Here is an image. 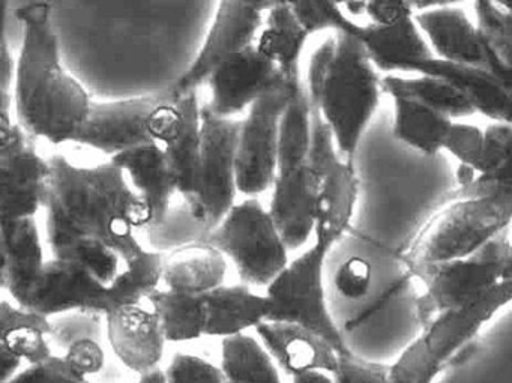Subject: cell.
I'll list each match as a JSON object with an SVG mask.
<instances>
[{"instance_id":"1","label":"cell","mask_w":512,"mask_h":383,"mask_svg":"<svg viewBox=\"0 0 512 383\" xmlns=\"http://www.w3.org/2000/svg\"><path fill=\"white\" fill-rule=\"evenodd\" d=\"M17 19L23 25L13 92L17 124L34 139L55 146L76 143L94 101L62 64L52 7L28 4L17 11Z\"/></svg>"},{"instance_id":"2","label":"cell","mask_w":512,"mask_h":383,"mask_svg":"<svg viewBox=\"0 0 512 383\" xmlns=\"http://www.w3.org/2000/svg\"><path fill=\"white\" fill-rule=\"evenodd\" d=\"M52 187L46 220L70 232L113 245L130 241L152 223L151 212L112 160L77 166L62 155L50 158Z\"/></svg>"},{"instance_id":"3","label":"cell","mask_w":512,"mask_h":383,"mask_svg":"<svg viewBox=\"0 0 512 383\" xmlns=\"http://www.w3.org/2000/svg\"><path fill=\"white\" fill-rule=\"evenodd\" d=\"M382 82L367 50L352 35H329L308 62L305 89L311 107L349 163H355L359 143L385 95Z\"/></svg>"},{"instance_id":"4","label":"cell","mask_w":512,"mask_h":383,"mask_svg":"<svg viewBox=\"0 0 512 383\" xmlns=\"http://www.w3.org/2000/svg\"><path fill=\"white\" fill-rule=\"evenodd\" d=\"M409 271L424 287L415 301V316L425 328L440 314L473 307L512 283L511 227L470 256L419 263Z\"/></svg>"},{"instance_id":"5","label":"cell","mask_w":512,"mask_h":383,"mask_svg":"<svg viewBox=\"0 0 512 383\" xmlns=\"http://www.w3.org/2000/svg\"><path fill=\"white\" fill-rule=\"evenodd\" d=\"M512 302V283L473 307L440 314L391 364V383H434L475 352L484 326Z\"/></svg>"},{"instance_id":"6","label":"cell","mask_w":512,"mask_h":383,"mask_svg":"<svg viewBox=\"0 0 512 383\" xmlns=\"http://www.w3.org/2000/svg\"><path fill=\"white\" fill-rule=\"evenodd\" d=\"M179 97L173 83L142 97L92 104L86 127L77 145L112 158L140 148L166 145L181 125Z\"/></svg>"},{"instance_id":"7","label":"cell","mask_w":512,"mask_h":383,"mask_svg":"<svg viewBox=\"0 0 512 383\" xmlns=\"http://www.w3.org/2000/svg\"><path fill=\"white\" fill-rule=\"evenodd\" d=\"M512 224V190L473 199H455L430 218L404 256L419 263L463 259L481 250Z\"/></svg>"},{"instance_id":"8","label":"cell","mask_w":512,"mask_h":383,"mask_svg":"<svg viewBox=\"0 0 512 383\" xmlns=\"http://www.w3.org/2000/svg\"><path fill=\"white\" fill-rule=\"evenodd\" d=\"M334 244L314 236L307 251L290 260L287 268L266 287L271 299L269 322L289 323L316 332L340 353L352 352L332 319L325 290V266Z\"/></svg>"},{"instance_id":"9","label":"cell","mask_w":512,"mask_h":383,"mask_svg":"<svg viewBox=\"0 0 512 383\" xmlns=\"http://www.w3.org/2000/svg\"><path fill=\"white\" fill-rule=\"evenodd\" d=\"M206 241L235 265L242 283L250 287L266 289L290 263L289 247L274 218L254 197L236 203Z\"/></svg>"},{"instance_id":"10","label":"cell","mask_w":512,"mask_h":383,"mask_svg":"<svg viewBox=\"0 0 512 383\" xmlns=\"http://www.w3.org/2000/svg\"><path fill=\"white\" fill-rule=\"evenodd\" d=\"M241 127L242 121L220 118L202 107V190L191 214L209 232L236 205Z\"/></svg>"},{"instance_id":"11","label":"cell","mask_w":512,"mask_h":383,"mask_svg":"<svg viewBox=\"0 0 512 383\" xmlns=\"http://www.w3.org/2000/svg\"><path fill=\"white\" fill-rule=\"evenodd\" d=\"M277 2H221L214 22L187 71L173 82L179 97L199 91L208 85L215 71L236 53L256 46L265 17Z\"/></svg>"},{"instance_id":"12","label":"cell","mask_w":512,"mask_h":383,"mask_svg":"<svg viewBox=\"0 0 512 383\" xmlns=\"http://www.w3.org/2000/svg\"><path fill=\"white\" fill-rule=\"evenodd\" d=\"M35 140L19 124L0 134V221L35 218L41 209L47 208L52 166L50 160L41 157Z\"/></svg>"},{"instance_id":"13","label":"cell","mask_w":512,"mask_h":383,"mask_svg":"<svg viewBox=\"0 0 512 383\" xmlns=\"http://www.w3.org/2000/svg\"><path fill=\"white\" fill-rule=\"evenodd\" d=\"M298 85H287L262 98L242 121L238 145V188L256 197L274 187L280 158V125Z\"/></svg>"},{"instance_id":"14","label":"cell","mask_w":512,"mask_h":383,"mask_svg":"<svg viewBox=\"0 0 512 383\" xmlns=\"http://www.w3.org/2000/svg\"><path fill=\"white\" fill-rule=\"evenodd\" d=\"M310 161L320 175L319 211L314 236H323L335 245L346 235L355 215L359 179L355 163L341 157L331 130L314 110Z\"/></svg>"},{"instance_id":"15","label":"cell","mask_w":512,"mask_h":383,"mask_svg":"<svg viewBox=\"0 0 512 383\" xmlns=\"http://www.w3.org/2000/svg\"><path fill=\"white\" fill-rule=\"evenodd\" d=\"M287 85L281 71L256 46L248 47L215 71L208 82L211 98L205 106L215 116L233 119Z\"/></svg>"},{"instance_id":"16","label":"cell","mask_w":512,"mask_h":383,"mask_svg":"<svg viewBox=\"0 0 512 383\" xmlns=\"http://www.w3.org/2000/svg\"><path fill=\"white\" fill-rule=\"evenodd\" d=\"M20 307L49 319L67 313L106 316L113 310V301L110 290L101 286L82 266L68 260L50 259Z\"/></svg>"},{"instance_id":"17","label":"cell","mask_w":512,"mask_h":383,"mask_svg":"<svg viewBox=\"0 0 512 383\" xmlns=\"http://www.w3.org/2000/svg\"><path fill=\"white\" fill-rule=\"evenodd\" d=\"M320 175L310 160L280 169L272 187L269 214L274 218L290 251L314 236L319 211Z\"/></svg>"},{"instance_id":"18","label":"cell","mask_w":512,"mask_h":383,"mask_svg":"<svg viewBox=\"0 0 512 383\" xmlns=\"http://www.w3.org/2000/svg\"><path fill=\"white\" fill-rule=\"evenodd\" d=\"M104 317L110 347L128 370L139 377L161 370L167 340L151 308L119 305Z\"/></svg>"},{"instance_id":"19","label":"cell","mask_w":512,"mask_h":383,"mask_svg":"<svg viewBox=\"0 0 512 383\" xmlns=\"http://www.w3.org/2000/svg\"><path fill=\"white\" fill-rule=\"evenodd\" d=\"M415 22L436 59L493 74V58L478 26L469 19L466 11L446 2L443 7L416 14Z\"/></svg>"},{"instance_id":"20","label":"cell","mask_w":512,"mask_h":383,"mask_svg":"<svg viewBox=\"0 0 512 383\" xmlns=\"http://www.w3.org/2000/svg\"><path fill=\"white\" fill-rule=\"evenodd\" d=\"M46 223L53 259L77 263L107 290L113 289L124 277L130 257L142 245L137 236L124 244L113 245L76 235L56 221L46 220Z\"/></svg>"},{"instance_id":"21","label":"cell","mask_w":512,"mask_h":383,"mask_svg":"<svg viewBox=\"0 0 512 383\" xmlns=\"http://www.w3.org/2000/svg\"><path fill=\"white\" fill-rule=\"evenodd\" d=\"M0 253L2 287L14 304H23L47 263L35 218L0 221Z\"/></svg>"},{"instance_id":"22","label":"cell","mask_w":512,"mask_h":383,"mask_svg":"<svg viewBox=\"0 0 512 383\" xmlns=\"http://www.w3.org/2000/svg\"><path fill=\"white\" fill-rule=\"evenodd\" d=\"M256 332L272 359L292 377L305 371L335 373L341 355H346L316 332L302 326L266 322Z\"/></svg>"},{"instance_id":"23","label":"cell","mask_w":512,"mask_h":383,"mask_svg":"<svg viewBox=\"0 0 512 383\" xmlns=\"http://www.w3.org/2000/svg\"><path fill=\"white\" fill-rule=\"evenodd\" d=\"M352 37L361 41L374 67L386 76L413 73L416 65L436 59L415 17L394 28L358 22Z\"/></svg>"},{"instance_id":"24","label":"cell","mask_w":512,"mask_h":383,"mask_svg":"<svg viewBox=\"0 0 512 383\" xmlns=\"http://www.w3.org/2000/svg\"><path fill=\"white\" fill-rule=\"evenodd\" d=\"M113 163L121 167L131 187L142 197L151 212V226H158L166 220L172 209V199L178 193L175 175L163 146L158 143L131 149Z\"/></svg>"},{"instance_id":"25","label":"cell","mask_w":512,"mask_h":383,"mask_svg":"<svg viewBox=\"0 0 512 383\" xmlns=\"http://www.w3.org/2000/svg\"><path fill=\"white\" fill-rule=\"evenodd\" d=\"M202 107L197 92L181 97V125L172 139L163 145L178 184V193L190 211L196 208L202 190Z\"/></svg>"},{"instance_id":"26","label":"cell","mask_w":512,"mask_h":383,"mask_svg":"<svg viewBox=\"0 0 512 383\" xmlns=\"http://www.w3.org/2000/svg\"><path fill=\"white\" fill-rule=\"evenodd\" d=\"M413 73L449 80L463 92L476 113L499 124H512V89L494 74L439 59L416 65Z\"/></svg>"},{"instance_id":"27","label":"cell","mask_w":512,"mask_h":383,"mask_svg":"<svg viewBox=\"0 0 512 383\" xmlns=\"http://www.w3.org/2000/svg\"><path fill=\"white\" fill-rule=\"evenodd\" d=\"M227 259L208 241L194 242L164 254L166 289L191 296H206L224 286Z\"/></svg>"},{"instance_id":"28","label":"cell","mask_w":512,"mask_h":383,"mask_svg":"<svg viewBox=\"0 0 512 383\" xmlns=\"http://www.w3.org/2000/svg\"><path fill=\"white\" fill-rule=\"evenodd\" d=\"M209 310L208 337L232 338L269 322L272 302L247 284L218 287L206 295Z\"/></svg>"},{"instance_id":"29","label":"cell","mask_w":512,"mask_h":383,"mask_svg":"<svg viewBox=\"0 0 512 383\" xmlns=\"http://www.w3.org/2000/svg\"><path fill=\"white\" fill-rule=\"evenodd\" d=\"M310 34L305 31L290 2H277L266 14L256 49L283 74L289 85L301 79V58Z\"/></svg>"},{"instance_id":"30","label":"cell","mask_w":512,"mask_h":383,"mask_svg":"<svg viewBox=\"0 0 512 383\" xmlns=\"http://www.w3.org/2000/svg\"><path fill=\"white\" fill-rule=\"evenodd\" d=\"M0 326L2 349L29 365L44 364L55 356L49 343L55 326L49 317L4 299L0 305Z\"/></svg>"},{"instance_id":"31","label":"cell","mask_w":512,"mask_h":383,"mask_svg":"<svg viewBox=\"0 0 512 383\" xmlns=\"http://www.w3.org/2000/svg\"><path fill=\"white\" fill-rule=\"evenodd\" d=\"M383 94L395 98H406L422 106L430 107L442 115L448 116L452 121L469 118L475 115V109L469 103L463 92L442 77L422 76L416 77L385 76L383 77Z\"/></svg>"},{"instance_id":"32","label":"cell","mask_w":512,"mask_h":383,"mask_svg":"<svg viewBox=\"0 0 512 383\" xmlns=\"http://www.w3.org/2000/svg\"><path fill=\"white\" fill-rule=\"evenodd\" d=\"M452 124V119L430 107L406 98L394 100L392 134L398 142L421 152L425 157H436L443 151Z\"/></svg>"},{"instance_id":"33","label":"cell","mask_w":512,"mask_h":383,"mask_svg":"<svg viewBox=\"0 0 512 383\" xmlns=\"http://www.w3.org/2000/svg\"><path fill=\"white\" fill-rule=\"evenodd\" d=\"M169 343L199 340L208 335L209 310L206 296H191L160 289L149 298Z\"/></svg>"},{"instance_id":"34","label":"cell","mask_w":512,"mask_h":383,"mask_svg":"<svg viewBox=\"0 0 512 383\" xmlns=\"http://www.w3.org/2000/svg\"><path fill=\"white\" fill-rule=\"evenodd\" d=\"M485 155L481 173L451 196L473 199L512 190V124L493 122L485 128Z\"/></svg>"},{"instance_id":"35","label":"cell","mask_w":512,"mask_h":383,"mask_svg":"<svg viewBox=\"0 0 512 383\" xmlns=\"http://www.w3.org/2000/svg\"><path fill=\"white\" fill-rule=\"evenodd\" d=\"M221 368L233 383H283L262 341L247 334L223 340Z\"/></svg>"},{"instance_id":"36","label":"cell","mask_w":512,"mask_h":383,"mask_svg":"<svg viewBox=\"0 0 512 383\" xmlns=\"http://www.w3.org/2000/svg\"><path fill=\"white\" fill-rule=\"evenodd\" d=\"M164 254L140 245L130 257L124 277L110 289L113 308L119 305H142L149 301L163 283Z\"/></svg>"},{"instance_id":"37","label":"cell","mask_w":512,"mask_h":383,"mask_svg":"<svg viewBox=\"0 0 512 383\" xmlns=\"http://www.w3.org/2000/svg\"><path fill=\"white\" fill-rule=\"evenodd\" d=\"M476 26L493 58V74L512 89V17L496 2H475Z\"/></svg>"},{"instance_id":"38","label":"cell","mask_w":512,"mask_h":383,"mask_svg":"<svg viewBox=\"0 0 512 383\" xmlns=\"http://www.w3.org/2000/svg\"><path fill=\"white\" fill-rule=\"evenodd\" d=\"M443 151L449 152L460 163L458 185L466 187L481 173L485 155V131L478 125L454 121L446 136Z\"/></svg>"},{"instance_id":"39","label":"cell","mask_w":512,"mask_h":383,"mask_svg":"<svg viewBox=\"0 0 512 383\" xmlns=\"http://www.w3.org/2000/svg\"><path fill=\"white\" fill-rule=\"evenodd\" d=\"M146 235H148L152 250L167 254L176 248L185 247L194 242L206 241L209 230L194 220L193 214L184 203L176 208L172 206L166 220L158 226L148 227Z\"/></svg>"},{"instance_id":"40","label":"cell","mask_w":512,"mask_h":383,"mask_svg":"<svg viewBox=\"0 0 512 383\" xmlns=\"http://www.w3.org/2000/svg\"><path fill=\"white\" fill-rule=\"evenodd\" d=\"M290 5L310 37L325 31H331L332 34L352 35L358 25V22L347 16L343 2L301 0V2H290Z\"/></svg>"},{"instance_id":"41","label":"cell","mask_w":512,"mask_h":383,"mask_svg":"<svg viewBox=\"0 0 512 383\" xmlns=\"http://www.w3.org/2000/svg\"><path fill=\"white\" fill-rule=\"evenodd\" d=\"M7 383H92L88 377L79 376L71 370L64 356H53L40 365H28ZM137 383H166L164 370L139 377Z\"/></svg>"},{"instance_id":"42","label":"cell","mask_w":512,"mask_h":383,"mask_svg":"<svg viewBox=\"0 0 512 383\" xmlns=\"http://www.w3.org/2000/svg\"><path fill=\"white\" fill-rule=\"evenodd\" d=\"M166 383H226L223 368L191 353L173 356L169 367L164 370Z\"/></svg>"},{"instance_id":"43","label":"cell","mask_w":512,"mask_h":383,"mask_svg":"<svg viewBox=\"0 0 512 383\" xmlns=\"http://www.w3.org/2000/svg\"><path fill=\"white\" fill-rule=\"evenodd\" d=\"M334 286L347 301H362L373 287V266L370 260L353 256L341 263L335 272Z\"/></svg>"},{"instance_id":"44","label":"cell","mask_w":512,"mask_h":383,"mask_svg":"<svg viewBox=\"0 0 512 383\" xmlns=\"http://www.w3.org/2000/svg\"><path fill=\"white\" fill-rule=\"evenodd\" d=\"M334 376L337 383H391V364L368 361L352 350L341 355Z\"/></svg>"},{"instance_id":"45","label":"cell","mask_w":512,"mask_h":383,"mask_svg":"<svg viewBox=\"0 0 512 383\" xmlns=\"http://www.w3.org/2000/svg\"><path fill=\"white\" fill-rule=\"evenodd\" d=\"M65 361L74 373L82 377H91L100 373L104 367V350L94 338H80L67 347Z\"/></svg>"},{"instance_id":"46","label":"cell","mask_w":512,"mask_h":383,"mask_svg":"<svg viewBox=\"0 0 512 383\" xmlns=\"http://www.w3.org/2000/svg\"><path fill=\"white\" fill-rule=\"evenodd\" d=\"M415 16V5L409 0H368L365 10L367 22L379 28H394Z\"/></svg>"},{"instance_id":"47","label":"cell","mask_w":512,"mask_h":383,"mask_svg":"<svg viewBox=\"0 0 512 383\" xmlns=\"http://www.w3.org/2000/svg\"><path fill=\"white\" fill-rule=\"evenodd\" d=\"M17 62L11 55L7 38H2V50H0V92L13 94L16 85Z\"/></svg>"},{"instance_id":"48","label":"cell","mask_w":512,"mask_h":383,"mask_svg":"<svg viewBox=\"0 0 512 383\" xmlns=\"http://www.w3.org/2000/svg\"><path fill=\"white\" fill-rule=\"evenodd\" d=\"M22 362V359L17 358L7 349H2V383L10 382L20 373Z\"/></svg>"},{"instance_id":"49","label":"cell","mask_w":512,"mask_h":383,"mask_svg":"<svg viewBox=\"0 0 512 383\" xmlns=\"http://www.w3.org/2000/svg\"><path fill=\"white\" fill-rule=\"evenodd\" d=\"M293 383H337L334 373L328 371L316 370L305 371V373L296 374L292 377Z\"/></svg>"},{"instance_id":"50","label":"cell","mask_w":512,"mask_h":383,"mask_svg":"<svg viewBox=\"0 0 512 383\" xmlns=\"http://www.w3.org/2000/svg\"><path fill=\"white\" fill-rule=\"evenodd\" d=\"M496 5L503 13L512 17V0H500V2H496Z\"/></svg>"},{"instance_id":"51","label":"cell","mask_w":512,"mask_h":383,"mask_svg":"<svg viewBox=\"0 0 512 383\" xmlns=\"http://www.w3.org/2000/svg\"><path fill=\"white\" fill-rule=\"evenodd\" d=\"M226 383H233V382H229V380H227V382H226Z\"/></svg>"}]
</instances>
